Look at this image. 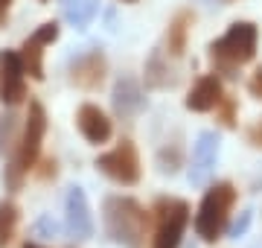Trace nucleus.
Returning a JSON list of instances; mask_svg holds the SVG:
<instances>
[{"instance_id":"obj_3","label":"nucleus","mask_w":262,"mask_h":248,"mask_svg":"<svg viewBox=\"0 0 262 248\" xmlns=\"http://www.w3.org/2000/svg\"><path fill=\"white\" fill-rule=\"evenodd\" d=\"M44 132H47V111L41 102H29V114H27V126H24V137L18 143V152H15V161L6 167V184L12 190H18L24 175H27L32 167L38 163V155H41V143H44Z\"/></svg>"},{"instance_id":"obj_23","label":"nucleus","mask_w":262,"mask_h":248,"mask_svg":"<svg viewBox=\"0 0 262 248\" xmlns=\"http://www.w3.org/2000/svg\"><path fill=\"white\" fill-rule=\"evenodd\" d=\"M9 6H12V0H0V24H3L6 15H9Z\"/></svg>"},{"instance_id":"obj_14","label":"nucleus","mask_w":262,"mask_h":248,"mask_svg":"<svg viewBox=\"0 0 262 248\" xmlns=\"http://www.w3.org/2000/svg\"><path fill=\"white\" fill-rule=\"evenodd\" d=\"M114 108H117L120 117H134L146 108V96H143L140 85L131 76L117 79V85H114Z\"/></svg>"},{"instance_id":"obj_13","label":"nucleus","mask_w":262,"mask_h":248,"mask_svg":"<svg viewBox=\"0 0 262 248\" xmlns=\"http://www.w3.org/2000/svg\"><path fill=\"white\" fill-rule=\"evenodd\" d=\"M222 99H225L222 79L215 76V73H207V76H201L195 85H192V91L187 94V102L184 105H187L189 111H195V114H204V111L219 108Z\"/></svg>"},{"instance_id":"obj_16","label":"nucleus","mask_w":262,"mask_h":248,"mask_svg":"<svg viewBox=\"0 0 262 248\" xmlns=\"http://www.w3.org/2000/svg\"><path fill=\"white\" fill-rule=\"evenodd\" d=\"M189 24H192V12H181L175 15V20L166 29V53L169 56H181L187 50V35H189Z\"/></svg>"},{"instance_id":"obj_11","label":"nucleus","mask_w":262,"mask_h":248,"mask_svg":"<svg viewBox=\"0 0 262 248\" xmlns=\"http://www.w3.org/2000/svg\"><path fill=\"white\" fill-rule=\"evenodd\" d=\"M219 158V134L215 132H201L195 146H192V170H189V181L192 184H207L210 172Z\"/></svg>"},{"instance_id":"obj_20","label":"nucleus","mask_w":262,"mask_h":248,"mask_svg":"<svg viewBox=\"0 0 262 248\" xmlns=\"http://www.w3.org/2000/svg\"><path fill=\"white\" fill-rule=\"evenodd\" d=\"M251 219H253V216H251V210H245V213H242V219H239V222L233 225V228H230V237H242L245 231L251 228Z\"/></svg>"},{"instance_id":"obj_2","label":"nucleus","mask_w":262,"mask_h":248,"mask_svg":"<svg viewBox=\"0 0 262 248\" xmlns=\"http://www.w3.org/2000/svg\"><path fill=\"white\" fill-rule=\"evenodd\" d=\"M256 41H259L256 24H251V20H236V24H230V29H227L222 38L210 44V58H213V65L222 73L233 76L236 67L253 61V56H256Z\"/></svg>"},{"instance_id":"obj_18","label":"nucleus","mask_w":262,"mask_h":248,"mask_svg":"<svg viewBox=\"0 0 262 248\" xmlns=\"http://www.w3.org/2000/svg\"><path fill=\"white\" fill-rule=\"evenodd\" d=\"M12 134H15V117L3 114L0 117V155H6V149L12 143Z\"/></svg>"},{"instance_id":"obj_8","label":"nucleus","mask_w":262,"mask_h":248,"mask_svg":"<svg viewBox=\"0 0 262 248\" xmlns=\"http://www.w3.org/2000/svg\"><path fill=\"white\" fill-rule=\"evenodd\" d=\"M58 24L56 20H47V24H41V27L29 35L27 41H24V47H20V61H24V70H27L32 79H44V61H41V56H44V47L47 44H53V41L58 38Z\"/></svg>"},{"instance_id":"obj_6","label":"nucleus","mask_w":262,"mask_h":248,"mask_svg":"<svg viewBox=\"0 0 262 248\" xmlns=\"http://www.w3.org/2000/svg\"><path fill=\"white\" fill-rule=\"evenodd\" d=\"M96 167H99V172H105L111 181L122 184V187H134L140 181V155H137V146L131 140H120L111 152L99 155Z\"/></svg>"},{"instance_id":"obj_25","label":"nucleus","mask_w":262,"mask_h":248,"mask_svg":"<svg viewBox=\"0 0 262 248\" xmlns=\"http://www.w3.org/2000/svg\"><path fill=\"white\" fill-rule=\"evenodd\" d=\"M122 3H134V0H122Z\"/></svg>"},{"instance_id":"obj_15","label":"nucleus","mask_w":262,"mask_h":248,"mask_svg":"<svg viewBox=\"0 0 262 248\" xmlns=\"http://www.w3.org/2000/svg\"><path fill=\"white\" fill-rule=\"evenodd\" d=\"M61 9H64V18L73 27L84 29L99 15V0H61Z\"/></svg>"},{"instance_id":"obj_24","label":"nucleus","mask_w":262,"mask_h":248,"mask_svg":"<svg viewBox=\"0 0 262 248\" xmlns=\"http://www.w3.org/2000/svg\"><path fill=\"white\" fill-rule=\"evenodd\" d=\"M24 248H41V245H35V242H27V245H24Z\"/></svg>"},{"instance_id":"obj_22","label":"nucleus","mask_w":262,"mask_h":248,"mask_svg":"<svg viewBox=\"0 0 262 248\" xmlns=\"http://www.w3.org/2000/svg\"><path fill=\"white\" fill-rule=\"evenodd\" d=\"M248 137H251V143H253V146H262V123L253 126L251 132H248Z\"/></svg>"},{"instance_id":"obj_1","label":"nucleus","mask_w":262,"mask_h":248,"mask_svg":"<svg viewBox=\"0 0 262 248\" xmlns=\"http://www.w3.org/2000/svg\"><path fill=\"white\" fill-rule=\"evenodd\" d=\"M105 234L125 248H140L149 225V213L131 196H111L105 199Z\"/></svg>"},{"instance_id":"obj_12","label":"nucleus","mask_w":262,"mask_h":248,"mask_svg":"<svg viewBox=\"0 0 262 248\" xmlns=\"http://www.w3.org/2000/svg\"><path fill=\"white\" fill-rule=\"evenodd\" d=\"M76 126H79V132H82V137L88 140V143H105L108 137H111V120H108V114H105L99 105L94 102H84L82 108H79V114H76Z\"/></svg>"},{"instance_id":"obj_17","label":"nucleus","mask_w":262,"mask_h":248,"mask_svg":"<svg viewBox=\"0 0 262 248\" xmlns=\"http://www.w3.org/2000/svg\"><path fill=\"white\" fill-rule=\"evenodd\" d=\"M15 225H18V208L12 201H0V248H6L12 242Z\"/></svg>"},{"instance_id":"obj_19","label":"nucleus","mask_w":262,"mask_h":248,"mask_svg":"<svg viewBox=\"0 0 262 248\" xmlns=\"http://www.w3.org/2000/svg\"><path fill=\"white\" fill-rule=\"evenodd\" d=\"M35 234L38 237H44V234H47V237H56L58 234V222L53 219V216H41V219L35 222Z\"/></svg>"},{"instance_id":"obj_9","label":"nucleus","mask_w":262,"mask_h":248,"mask_svg":"<svg viewBox=\"0 0 262 248\" xmlns=\"http://www.w3.org/2000/svg\"><path fill=\"white\" fill-rule=\"evenodd\" d=\"M64 210H67V231L76 239H88L94 237V216H91V204L84 196L82 187H70L64 199Z\"/></svg>"},{"instance_id":"obj_7","label":"nucleus","mask_w":262,"mask_h":248,"mask_svg":"<svg viewBox=\"0 0 262 248\" xmlns=\"http://www.w3.org/2000/svg\"><path fill=\"white\" fill-rule=\"evenodd\" d=\"M27 70L20 61V53L3 50L0 53V102L3 105H20L27 96Z\"/></svg>"},{"instance_id":"obj_4","label":"nucleus","mask_w":262,"mask_h":248,"mask_svg":"<svg viewBox=\"0 0 262 248\" xmlns=\"http://www.w3.org/2000/svg\"><path fill=\"white\" fill-rule=\"evenodd\" d=\"M236 204V187L230 181H219L204 193L201 208L195 213V234L204 242H215L227 228V216Z\"/></svg>"},{"instance_id":"obj_21","label":"nucleus","mask_w":262,"mask_h":248,"mask_svg":"<svg viewBox=\"0 0 262 248\" xmlns=\"http://www.w3.org/2000/svg\"><path fill=\"white\" fill-rule=\"evenodd\" d=\"M248 91H251V96H256V99H262V67L256 70L251 76V82H248Z\"/></svg>"},{"instance_id":"obj_10","label":"nucleus","mask_w":262,"mask_h":248,"mask_svg":"<svg viewBox=\"0 0 262 248\" xmlns=\"http://www.w3.org/2000/svg\"><path fill=\"white\" fill-rule=\"evenodd\" d=\"M105 73H108V61H105L102 50H91L70 65V79L82 91H96L105 82Z\"/></svg>"},{"instance_id":"obj_5","label":"nucleus","mask_w":262,"mask_h":248,"mask_svg":"<svg viewBox=\"0 0 262 248\" xmlns=\"http://www.w3.org/2000/svg\"><path fill=\"white\" fill-rule=\"evenodd\" d=\"M189 225V204L184 199H163L158 204V231L151 248H178Z\"/></svg>"}]
</instances>
